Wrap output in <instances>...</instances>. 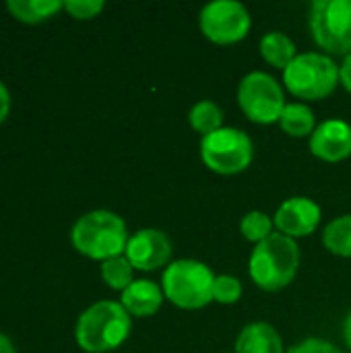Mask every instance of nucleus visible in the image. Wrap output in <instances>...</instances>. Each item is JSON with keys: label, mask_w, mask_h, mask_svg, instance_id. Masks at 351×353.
<instances>
[{"label": "nucleus", "mask_w": 351, "mask_h": 353, "mask_svg": "<svg viewBox=\"0 0 351 353\" xmlns=\"http://www.w3.org/2000/svg\"><path fill=\"white\" fill-rule=\"evenodd\" d=\"M8 112H10V93L6 89V85L0 81V122L6 120Z\"/></svg>", "instance_id": "nucleus-25"}, {"label": "nucleus", "mask_w": 351, "mask_h": 353, "mask_svg": "<svg viewBox=\"0 0 351 353\" xmlns=\"http://www.w3.org/2000/svg\"><path fill=\"white\" fill-rule=\"evenodd\" d=\"M64 8L74 19H93L103 10V2L101 0H68L64 2Z\"/></svg>", "instance_id": "nucleus-23"}, {"label": "nucleus", "mask_w": 351, "mask_h": 353, "mask_svg": "<svg viewBox=\"0 0 351 353\" xmlns=\"http://www.w3.org/2000/svg\"><path fill=\"white\" fill-rule=\"evenodd\" d=\"M238 101L242 112L259 124L279 122V116L285 108V95L275 77L252 70L248 72L238 87Z\"/></svg>", "instance_id": "nucleus-8"}, {"label": "nucleus", "mask_w": 351, "mask_h": 353, "mask_svg": "<svg viewBox=\"0 0 351 353\" xmlns=\"http://www.w3.org/2000/svg\"><path fill=\"white\" fill-rule=\"evenodd\" d=\"M254 149L250 137L234 126H221L219 130L203 137L201 157L205 165L217 174H238L252 161Z\"/></svg>", "instance_id": "nucleus-6"}, {"label": "nucleus", "mask_w": 351, "mask_h": 353, "mask_svg": "<svg viewBox=\"0 0 351 353\" xmlns=\"http://www.w3.org/2000/svg\"><path fill=\"white\" fill-rule=\"evenodd\" d=\"M8 12L23 21V23H39L60 8H64V2L60 0H8L6 2Z\"/></svg>", "instance_id": "nucleus-17"}, {"label": "nucleus", "mask_w": 351, "mask_h": 353, "mask_svg": "<svg viewBox=\"0 0 351 353\" xmlns=\"http://www.w3.org/2000/svg\"><path fill=\"white\" fill-rule=\"evenodd\" d=\"M215 275L213 271L194 259H182L168 265L161 279L166 298L186 310L205 308L213 300Z\"/></svg>", "instance_id": "nucleus-4"}, {"label": "nucleus", "mask_w": 351, "mask_h": 353, "mask_svg": "<svg viewBox=\"0 0 351 353\" xmlns=\"http://www.w3.org/2000/svg\"><path fill=\"white\" fill-rule=\"evenodd\" d=\"M279 126L290 137H306V134L314 132L317 122H314L312 110L306 103L294 101V103H285V108L279 116Z\"/></svg>", "instance_id": "nucleus-16"}, {"label": "nucleus", "mask_w": 351, "mask_h": 353, "mask_svg": "<svg viewBox=\"0 0 351 353\" xmlns=\"http://www.w3.org/2000/svg\"><path fill=\"white\" fill-rule=\"evenodd\" d=\"M288 353H343L339 347H335L333 343L325 341V339H306L294 347H290Z\"/></svg>", "instance_id": "nucleus-24"}, {"label": "nucleus", "mask_w": 351, "mask_h": 353, "mask_svg": "<svg viewBox=\"0 0 351 353\" xmlns=\"http://www.w3.org/2000/svg\"><path fill=\"white\" fill-rule=\"evenodd\" d=\"M188 120H190V126L197 132L207 137V134H211V132L221 128V124H223V110L215 101L203 99V101L192 105V110L188 114Z\"/></svg>", "instance_id": "nucleus-18"}, {"label": "nucleus", "mask_w": 351, "mask_h": 353, "mask_svg": "<svg viewBox=\"0 0 351 353\" xmlns=\"http://www.w3.org/2000/svg\"><path fill=\"white\" fill-rule=\"evenodd\" d=\"M339 79H341L343 87H345V89L351 93V54L345 56L343 64L339 66Z\"/></svg>", "instance_id": "nucleus-26"}, {"label": "nucleus", "mask_w": 351, "mask_h": 353, "mask_svg": "<svg viewBox=\"0 0 351 353\" xmlns=\"http://www.w3.org/2000/svg\"><path fill=\"white\" fill-rule=\"evenodd\" d=\"M132 265L128 263V259L124 254L108 259L101 263V277L103 281L112 288V290H120L124 292L134 279H132Z\"/></svg>", "instance_id": "nucleus-20"}, {"label": "nucleus", "mask_w": 351, "mask_h": 353, "mask_svg": "<svg viewBox=\"0 0 351 353\" xmlns=\"http://www.w3.org/2000/svg\"><path fill=\"white\" fill-rule=\"evenodd\" d=\"M242 298V283L234 275H217L213 285V300L219 304H236Z\"/></svg>", "instance_id": "nucleus-22"}, {"label": "nucleus", "mask_w": 351, "mask_h": 353, "mask_svg": "<svg viewBox=\"0 0 351 353\" xmlns=\"http://www.w3.org/2000/svg\"><path fill=\"white\" fill-rule=\"evenodd\" d=\"M261 54L271 66L281 70H285L298 56L296 43L281 31H271L261 39Z\"/></svg>", "instance_id": "nucleus-15"}, {"label": "nucleus", "mask_w": 351, "mask_h": 353, "mask_svg": "<svg viewBox=\"0 0 351 353\" xmlns=\"http://www.w3.org/2000/svg\"><path fill=\"white\" fill-rule=\"evenodd\" d=\"M163 290L149 281V279H134L124 292H122V306L130 316H153L161 302H163Z\"/></svg>", "instance_id": "nucleus-13"}, {"label": "nucleus", "mask_w": 351, "mask_h": 353, "mask_svg": "<svg viewBox=\"0 0 351 353\" xmlns=\"http://www.w3.org/2000/svg\"><path fill=\"white\" fill-rule=\"evenodd\" d=\"M0 353H17L14 352L12 341H10L6 335H2V333H0Z\"/></svg>", "instance_id": "nucleus-28"}, {"label": "nucleus", "mask_w": 351, "mask_h": 353, "mask_svg": "<svg viewBox=\"0 0 351 353\" xmlns=\"http://www.w3.org/2000/svg\"><path fill=\"white\" fill-rule=\"evenodd\" d=\"M130 333V314L120 302L101 300L91 304L77 321V343L89 353L116 350Z\"/></svg>", "instance_id": "nucleus-2"}, {"label": "nucleus", "mask_w": 351, "mask_h": 353, "mask_svg": "<svg viewBox=\"0 0 351 353\" xmlns=\"http://www.w3.org/2000/svg\"><path fill=\"white\" fill-rule=\"evenodd\" d=\"M343 339H345L348 347H350V350H351V310H350V312H348L345 321H343Z\"/></svg>", "instance_id": "nucleus-27"}, {"label": "nucleus", "mask_w": 351, "mask_h": 353, "mask_svg": "<svg viewBox=\"0 0 351 353\" xmlns=\"http://www.w3.org/2000/svg\"><path fill=\"white\" fill-rule=\"evenodd\" d=\"M310 31L329 54H351V0H314Z\"/></svg>", "instance_id": "nucleus-7"}, {"label": "nucleus", "mask_w": 351, "mask_h": 353, "mask_svg": "<svg viewBox=\"0 0 351 353\" xmlns=\"http://www.w3.org/2000/svg\"><path fill=\"white\" fill-rule=\"evenodd\" d=\"M271 230H273V221L263 211H248L240 221L242 236L250 242H257V244L267 240L273 234Z\"/></svg>", "instance_id": "nucleus-21"}, {"label": "nucleus", "mask_w": 351, "mask_h": 353, "mask_svg": "<svg viewBox=\"0 0 351 353\" xmlns=\"http://www.w3.org/2000/svg\"><path fill=\"white\" fill-rule=\"evenodd\" d=\"M300 267V248L294 238L283 234H271L257 244L250 254L248 273L252 281L267 292H277L290 285Z\"/></svg>", "instance_id": "nucleus-3"}, {"label": "nucleus", "mask_w": 351, "mask_h": 353, "mask_svg": "<svg viewBox=\"0 0 351 353\" xmlns=\"http://www.w3.org/2000/svg\"><path fill=\"white\" fill-rule=\"evenodd\" d=\"M321 221V207L308 196H292L279 205L275 213V225L279 234L290 238L310 236Z\"/></svg>", "instance_id": "nucleus-11"}, {"label": "nucleus", "mask_w": 351, "mask_h": 353, "mask_svg": "<svg viewBox=\"0 0 351 353\" xmlns=\"http://www.w3.org/2000/svg\"><path fill=\"white\" fill-rule=\"evenodd\" d=\"M310 151L325 161H341L351 155V124L339 118L321 122L310 134Z\"/></svg>", "instance_id": "nucleus-12"}, {"label": "nucleus", "mask_w": 351, "mask_h": 353, "mask_svg": "<svg viewBox=\"0 0 351 353\" xmlns=\"http://www.w3.org/2000/svg\"><path fill=\"white\" fill-rule=\"evenodd\" d=\"M124 256L134 269L153 271L170 263L172 259V242L170 238L155 228L139 230L134 236L128 238Z\"/></svg>", "instance_id": "nucleus-10"}, {"label": "nucleus", "mask_w": 351, "mask_h": 353, "mask_svg": "<svg viewBox=\"0 0 351 353\" xmlns=\"http://www.w3.org/2000/svg\"><path fill=\"white\" fill-rule=\"evenodd\" d=\"M236 353H283V339L273 325L250 323L236 339Z\"/></svg>", "instance_id": "nucleus-14"}, {"label": "nucleus", "mask_w": 351, "mask_h": 353, "mask_svg": "<svg viewBox=\"0 0 351 353\" xmlns=\"http://www.w3.org/2000/svg\"><path fill=\"white\" fill-rule=\"evenodd\" d=\"M323 242L329 252L339 256H351V213L333 219L325 228Z\"/></svg>", "instance_id": "nucleus-19"}, {"label": "nucleus", "mask_w": 351, "mask_h": 353, "mask_svg": "<svg viewBox=\"0 0 351 353\" xmlns=\"http://www.w3.org/2000/svg\"><path fill=\"white\" fill-rule=\"evenodd\" d=\"M283 83L300 99H323L335 91L337 83H341L339 66L327 54H298L283 70Z\"/></svg>", "instance_id": "nucleus-5"}, {"label": "nucleus", "mask_w": 351, "mask_h": 353, "mask_svg": "<svg viewBox=\"0 0 351 353\" xmlns=\"http://www.w3.org/2000/svg\"><path fill=\"white\" fill-rule=\"evenodd\" d=\"M72 246L97 261L120 256L128 244V230L120 215L106 209H95L81 215L70 230Z\"/></svg>", "instance_id": "nucleus-1"}, {"label": "nucleus", "mask_w": 351, "mask_h": 353, "mask_svg": "<svg viewBox=\"0 0 351 353\" xmlns=\"http://www.w3.org/2000/svg\"><path fill=\"white\" fill-rule=\"evenodd\" d=\"M199 25L211 41L236 43L250 31L252 17L238 0H213L201 8Z\"/></svg>", "instance_id": "nucleus-9"}]
</instances>
